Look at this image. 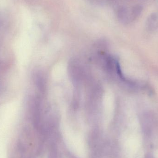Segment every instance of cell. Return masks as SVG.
<instances>
[{"label":"cell","mask_w":158,"mask_h":158,"mask_svg":"<svg viewBox=\"0 0 158 158\" xmlns=\"http://www.w3.org/2000/svg\"><path fill=\"white\" fill-rule=\"evenodd\" d=\"M117 15L119 21L123 24H128L131 20V12L125 6H120L118 8Z\"/></svg>","instance_id":"6da1fadb"},{"label":"cell","mask_w":158,"mask_h":158,"mask_svg":"<svg viewBox=\"0 0 158 158\" xmlns=\"http://www.w3.org/2000/svg\"><path fill=\"white\" fill-rule=\"evenodd\" d=\"M147 26L151 30H156L158 28V15L153 14L149 16L147 21Z\"/></svg>","instance_id":"7a4b0ae2"},{"label":"cell","mask_w":158,"mask_h":158,"mask_svg":"<svg viewBox=\"0 0 158 158\" xmlns=\"http://www.w3.org/2000/svg\"><path fill=\"white\" fill-rule=\"evenodd\" d=\"M143 7L140 5H136L132 8L131 12V20H135L139 17L143 12Z\"/></svg>","instance_id":"3957f363"}]
</instances>
